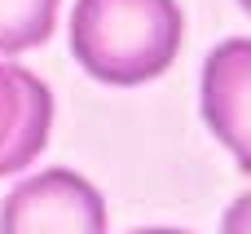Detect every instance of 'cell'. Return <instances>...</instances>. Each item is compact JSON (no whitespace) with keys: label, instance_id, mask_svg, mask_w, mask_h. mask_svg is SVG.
<instances>
[{"label":"cell","instance_id":"cell-8","mask_svg":"<svg viewBox=\"0 0 251 234\" xmlns=\"http://www.w3.org/2000/svg\"><path fill=\"white\" fill-rule=\"evenodd\" d=\"M238 4H243V9H247V13H251V0H238Z\"/></svg>","mask_w":251,"mask_h":234},{"label":"cell","instance_id":"cell-6","mask_svg":"<svg viewBox=\"0 0 251 234\" xmlns=\"http://www.w3.org/2000/svg\"><path fill=\"white\" fill-rule=\"evenodd\" d=\"M221 234H251V190L229 204V212L221 217Z\"/></svg>","mask_w":251,"mask_h":234},{"label":"cell","instance_id":"cell-5","mask_svg":"<svg viewBox=\"0 0 251 234\" xmlns=\"http://www.w3.org/2000/svg\"><path fill=\"white\" fill-rule=\"evenodd\" d=\"M57 27V0H0V53L35 49Z\"/></svg>","mask_w":251,"mask_h":234},{"label":"cell","instance_id":"cell-7","mask_svg":"<svg viewBox=\"0 0 251 234\" xmlns=\"http://www.w3.org/2000/svg\"><path fill=\"white\" fill-rule=\"evenodd\" d=\"M137 234H185V230H163V226H159V230H137Z\"/></svg>","mask_w":251,"mask_h":234},{"label":"cell","instance_id":"cell-3","mask_svg":"<svg viewBox=\"0 0 251 234\" xmlns=\"http://www.w3.org/2000/svg\"><path fill=\"white\" fill-rule=\"evenodd\" d=\"M203 119L251 177V40H225L203 62Z\"/></svg>","mask_w":251,"mask_h":234},{"label":"cell","instance_id":"cell-1","mask_svg":"<svg viewBox=\"0 0 251 234\" xmlns=\"http://www.w3.org/2000/svg\"><path fill=\"white\" fill-rule=\"evenodd\" d=\"M181 31L176 0H75L71 53L101 84H146L172 66Z\"/></svg>","mask_w":251,"mask_h":234},{"label":"cell","instance_id":"cell-2","mask_svg":"<svg viewBox=\"0 0 251 234\" xmlns=\"http://www.w3.org/2000/svg\"><path fill=\"white\" fill-rule=\"evenodd\" d=\"M0 234H106V204L79 173L49 168L9 190Z\"/></svg>","mask_w":251,"mask_h":234},{"label":"cell","instance_id":"cell-4","mask_svg":"<svg viewBox=\"0 0 251 234\" xmlns=\"http://www.w3.org/2000/svg\"><path fill=\"white\" fill-rule=\"evenodd\" d=\"M49 124H53L49 88L31 71L0 62V177L22 173L44 150Z\"/></svg>","mask_w":251,"mask_h":234}]
</instances>
